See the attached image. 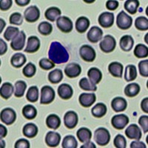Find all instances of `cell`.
I'll return each instance as SVG.
<instances>
[{
	"label": "cell",
	"mask_w": 148,
	"mask_h": 148,
	"mask_svg": "<svg viewBox=\"0 0 148 148\" xmlns=\"http://www.w3.org/2000/svg\"><path fill=\"white\" fill-rule=\"evenodd\" d=\"M76 135H77L79 140L82 143L88 142V141H90L91 138H92V132L90 131V130L87 127L79 128L76 133Z\"/></svg>",
	"instance_id": "obj_29"
},
{
	"label": "cell",
	"mask_w": 148,
	"mask_h": 148,
	"mask_svg": "<svg viewBox=\"0 0 148 148\" xmlns=\"http://www.w3.org/2000/svg\"><path fill=\"white\" fill-rule=\"evenodd\" d=\"M88 76L90 80L92 83L97 84L101 82V79H102V73L96 67H92L88 71Z\"/></svg>",
	"instance_id": "obj_30"
},
{
	"label": "cell",
	"mask_w": 148,
	"mask_h": 148,
	"mask_svg": "<svg viewBox=\"0 0 148 148\" xmlns=\"http://www.w3.org/2000/svg\"><path fill=\"white\" fill-rule=\"evenodd\" d=\"M90 20L85 16H80L77 18L75 27H76V30L80 34L85 33L86 30H88L90 26Z\"/></svg>",
	"instance_id": "obj_26"
},
{
	"label": "cell",
	"mask_w": 148,
	"mask_h": 148,
	"mask_svg": "<svg viewBox=\"0 0 148 148\" xmlns=\"http://www.w3.org/2000/svg\"><path fill=\"white\" fill-rule=\"evenodd\" d=\"M114 14L110 12H104L101 14L98 18V22L100 26L104 28H108L113 25L114 24Z\"/></svg>",
	"instance_id": "obj_10"
},
{
	"label": "cell",
	"mask_w": 148,
	"mask_h": 148,
	"mask_svg": "<svg viewBox=\"0 0 148 148\" xmlns=\"http://www.w3.org/2000/svg\"><path fill=\"white\" fill-rule=\"evenodd\" d=\"M8 45L2 39H0V55L2 56L7 52Z\"/></svg>",
	"instance_id": "obj_56"
},
{
	"label": "cell",
	"mask_w": 148,
	"mask_h": 148,
	"mask_svg": "<svg viewBox=\"0 0 148 148\" xmlns=\"http://www.w3.org/2000/svg\"><path fill=\"white\" fill-rule=\"evenodd\" d=\"M140 90H141V88L139 84L137 83H131L125 87V94L127 97L133 98L139 93Z\"/></svg>",
	"instance_id": "obj_32"
},
{
	"label": "cell",
	"mask_w": 148,
	"mask_h": 148,
	"mask_svg": "<svg viewBox=\"0 0 148 148\" xmlns=\"http://www.w3.org/2000/svg\"><path fill=\"white\" fill-rule=\"evenodd\" d=\"M130 147L131 148H146L147 146L145 145V144L142 141H140L139 140H136V141H134L133 142H131L130 144Z\"/></svg>",
	"instance_id": "obj_55"
},
{
	"label": "cell",
	"mask_w": 148,
	"mask_h": 148,
	"mask_svg": "<svg viewBox=\"0 0 148 148\" xmlns=\"http://www.w3.org/2000/svg\"><path fill=\"white\" fill-rule=\"evenodd\" d=\"M15 148H30V145L28 140L25 139V138H21L16 141L15 145H14Z\"/></svg>",
	"instance_id": "obj_52"
},
{
	"label": "cell",
	"mask_w": 148,
	"mask_h": 148,
	"mask_svg": "<svg viewBox=\"0 0 148 148\" xmlns=\"http://www.w3.org/2000/svg\"><path fill=\"white\" fill-rule=\"evenodd\" d=\"M15 2L18 6L24 7V6H26L27 5H28L30 2V0H16Z\"/></svg>",
	"instance_id": "obj_59"
},
{
	"label": "cell",
	"mask_w": 148,
	"mask_h": 148,
	"mask_svg": "<svg viewBox=\"0 0 148 148\" xmlns=\"http://www.w3.org/2000/svg\"><path fill=\"white\" fill-rule=\"evenodd\" d=\"M0 141H1V147L4 148V147H5V141H4V140L2 139V138H1V140H0Z\"/></svg>",
	"instance_id": "obj_62"
},
{
	"label": "cell",
	"mask_w": 148,
	"mask_h": 148,
	"mask_svg": "<svg viewBox=\"0 0 148 148\" xmlns=\"http://www.w3.org/2000/svg\"><path fill=\"white\" fill-rule=\"evenodd\" d=\"M19 29L16 27L9 26L4 33V38L7 41H12L19 34Z\"/></svg>",
	"instance_id": "obj_42"
},
{
	"label": "cell",
	"mask_w": 148,
	"mask_h": 148,
	"mask_svg": "<svg viewBox=\"0 0 148 148\" xmlns=\"http://www.w3.org/2000/svg\"><path fill=\"white\" fill-rule=\"evenodd\" d=\"M62 147L63 148H76L78 147V142L73 136L68 135L63 138Z\"/></svg>",
	"instance_id": "obj_43"
},
{
	"label": "cell",
	"mask_w": 148,
	"mask_h": 148,
	"mask_svg": "<svg viewBox=\"0 0 148 148\" xmlns=\"http://www.w3.org/2000/svg\"><path fill=\"white\" fill-rule=\"evenodd\" d=\"M137 77V69L133 64H128L125 68V79L127 82L135 80Z\"/></svg>",
	"instance_id": "obj_36"
},
{
	"label": "cell",
	"mask_w": 148,
	"mask_h": 148,
	"mask_svg": "<svg viewBox=\"0 0 148 148\" xmlns=\"http://www.w3.org/2000/svg\"><path fill=\"white\" fill-rule=\"evenodd\" d=\"M49 59L55 64H63L69 59L67 49L59 42H53L48 51Z\"/></svg>",
	"instance_id": "obj_1"
},
{
	"label": "cell",
	"mask_w": 148,
	"mask_h": 148,
	"mask_svg": "<svg viewBox=\"0 0 148 148\" xmlns=\"http://www.w3.org/2000/svg\"><path fill=\"white\" fill-rule=\"evenodd\" d=\"M61 14H62V11L60 9L56 7L49 8L45 12V18L51 22H55L56 20H57V18L60 17Z\"/></svg>",
	"instance_id": "obj_28"
},
{
	"label": "cell",
	"mask_w": 148,
	"mask_h": 148,
	"mask_svg": "<svg viewBox=\"0 0 148 148\" xmlns=\"http://www.w3.org/2000/svg\"><path fill=\"white\" fill-rule=\"evenodd\" d=\"M82 67L79 64L75 62L69 63L64 68V73L68 78L73 79L76 78L81 74Z\"/></svg>",
	"instance_id": "obj_14"
},
{
	"label": "cell",
	"mask_w": 148,
	"mask_h": 148,
	"mask_svg": "<svg viewBox=\"0 0 148 148\" xmlns=\"http://www.w3.org/2000/svg\"><path fill=\"white\" fill-rule=\"evenodd\" d=\"M113 144L114 146L117 148H125L127 147L126 138L122 135L118 134L115 137Z\"/></svg>",
	"instance_id": "obj_49"
},
{
	"label": "cell",
	"mask_w": 148,
	"mask_h": 148,
	"mask_svg": "<svg viewBox=\"0 0 148 148\" xmlns=\"http://www.w3.org/2000/svg\"><path fill=\"white\" fill-rule=\"evenodd\" d=\"M148 98L146 97L141 102V108L143 112H145V113H148Z\"/></svg>",
	"instance_id": "obj_57"
},
{
	"label": "cell",
	"mask_w": 148,
	"mask_h": 148,
	"mask_svg": "<svg viewBox=\"0 0 148 148\" xmlns=\"http://www.w3.org/2000/svg\"><path fill=\"white\" fill-rule=\"evenodd\" d=\"M22 115L27 120H32L36 117L37 110L31 104H27L22 108Z\"/></svg>",
	"instance_id": "obj_33"
},
{
	"label": "cell",
	"mask_w": 148,
	"mask_h": 148,
	"mask_svg": "<svg viewBox=\"0 0 148 148\" xmlns=\"http://www.w3.org/2000/svg\"><path fill=\"white\" fill-rule=\"evenodd\" d=\"M138 124L143 130V132L147 133L148 132V116H141L138 119Z\"/></svg>",
	"instance_id": "obj_51"
},
{
	"label": "cell",
	"mask_w": 148,
	"mask_h": 148,
	"mask_svg": "<svg viewBox=\"0 0 148 148\" xmlns=\"http://www.w3.org/2000/svg\"><path fill=\"white\" fill-rule=\"evenodd\" d=\"M79 55L87 62H92L96 56V51L90 45H84L79 49Z\"/></svg>",
	"instance_id": "obj_6"
},
{
	"label": "cell",
	"mask_w": 148,
	"mask_h": 148,
	"mask_svg": "<svg viewBox=\"0 0 148 148\" xmlns=\"http://www.w3.org/2000/svg\"><path fill=\"white\" fill-rule=\"evenodd\" d=\"M94 139L98 145L106 146L110 141V134L108 130L104 127H99L94 133Z\"/></svg>",
	"instance_id": "obj_2"
},
{
	"label": "cell",
	"mask_w": 148,
	"mask_h": 148,
	"mask_svg": "<svg viewBox=\"0 0 148 148\" xmlns=\"http://www.w3.org/2000/svg\"><path fill=\"white\" fill-rule=\"evenodd\" d=\"M119 3L116 0H109L106 2V8L109 10H115L118 8Z\"/></svg>",
	"instance_id": "obj_54"
},
{
	"label": "cell",
	"mask_w": 148,
	"mask_h": 148,
	"mask_svg": "<svg viewBox=\"0 0 148 148\" xmlns=\"http://www.w3.org/2000/svg\"><path fill=\"white\" fill-rule=\"evenodd\" d=\"M96 148V145H94V143H92L91 141H88V142H85L83 145H82L81 148Z\"/></svg>",
	"instance_id": "obj_60"
},
{
	"label": "cell",
	"mask_w": 148,
	"mask_h": 148,
	"mask_svg": "<svg viewBox=\"0 0 148 148\" xmlns=\"http://www.w3.org/2000/svg\"><path fill=\"white\" fill-rule=\"evenodd\" d=\"M27 88V84L22 80H18L15 83V91L14 96L16 98H21L24 96Z\"/></svg>",
	"instance_id": "obj_40"
},
{
	"label": "cell",
	"mask_w": 148,
	"mask_h": 148,
	"mask_svg": "<svg viewBox=\"0 0 148 148\" xmlns=\"http://www.w3.org/2000/svg\"><path fill=\"white\" fill-rule=\"evenodd\" d=\"M56 96V92L51 86L45 85L41 89L40 104H49L53 101Z\"/></svg>",
	"instance_id": "obj_4"
},
{
	"label": "cell",
	"mask_w": 148,
	"mask_h": 148,
	"mask_svg": "<svg viewBox=\"0 0 148 148\" xmlns=\"http://www.w3.org/2000/svg\"><path fill=\"white\" fill-rule=\"evenodd\" d=\"M111 107L115 112H122L127 108V101L122 97H116L111 101Z\"/></svg>",
	"instance_id": "obj_21"
},
{
	"label": "cell",
	"mask_w": 148,
	"mask_h": 148,
	"mask_svg": "<svg viewBox=\"0 0 148 148\" xmlns=\"http://www.w3.org/2000/svg\"><path fill=\"white\" fill-rule=\"evenodd\" d=\"M38 132H39L38 127L34 123H27L24 126L22 130L24 136L28 138H33L36 136Z\"/></svg>",
	"instance_id": "obj_24"
},
{
	"label": "cell",
	"mask_w": 148,
	"mask_h": 148,
	"mask_svg": "<svg viewBox=\"0 0 148 148\" xmlns=\"http://www.w3.org/2000/svg\"><path fill=\"white\" fill-rule=\"evenodd\" d=\"M26 35L24 31L19 32L18 35L14 39L10 42V47L14 51H22L24 48V46L25 45Z\"/></svg>",
	"instance_id": "obj_16"
},
{
	"label": "cell",
	"mask_w": 148,
	"mask_h": 148,
	"mask_svg": "<svg viewBox=\"0 0 148 148\" xmlns=\"http://www.w3.org/2000/svg\"><path fill=\"white\" fill-rule=\"evenodd\" d=\"M124 67L121 63L118 62H111L108 66V71L113 76L116 78H121L123 74Z\"/></svg>",
	"instance_id": "obj_23"
},
{
	"label": "cell",
	"mask_w": 148,
	"mask_h": 148,
	"mask_svg": "<svg viewBox=\"0 0 148 148\" xmlns=\"http://www.w3.org/2000/svg\"><path fill=\"white\" fill-rule=\"evenodd\" d=\"M62 79L63 73L60 69H55L48 73V80L52 84H58Z\"/></svg>",
	"instance_id": "obj_38"
},
{
	"label": "cell",
	"mask_w": 148,
	"mask_h": 148,
	"mask_svg": "<svg viewBox=\"0 0 148 148\" xmlns=\"http://www.w3.org/2000/svg\"><path fill=\"white\" fill-rule=\"evenodd\" d=\"M79 121V117L76 112L73 110L67 111L64 116V125L68 129H73L76 127Z\"/></svg>",
	"instance_id": "obj_11"
},
{
	"label": "cell",
	"mask_w": 148,
	"mask_h": 148,
	"mask_svg": "<svg viewBox=\"0 0 148 148\" xmlns=\"http://www.w3.org/2000/svg\"><path fill=\"white\" fill-rule=\"evenodd\" d=\"M14 92V88L10 82H5L0 88V96L4 99H8Z\"/></svg>",
	"instance_id": "obj_25"
},
{
	"label": "cell",
	"mask_w": 148,
	"mask_h": 148,
	"mask_svg": "<svg viewBox=\"0 0 148 148\" xmlns=\"http://www.w3.org/2000/svg\"><path fill=\"white\" fill-rule=\"evenodd\" d=\"M135 27L137 30L145 31L148 30V19L145 16H139L135 21Z\"/></svg>",
	"instance_id": "obj_45"
},
{
	"label": "cell",
	"mask_w": 148,
	"mask_h": 148,
	"mask_svg": "<svg viewBox=\"0 0 148 148\" xmlns=\"http://www.w3.org/2000/svg\"><path fill=\"white\" fill-rule=\"evenodd\" d=\"M140 5V2L138 0H127L125 2V9L130 14L133 15L136 14L138 7Z\"/></svg>",
	"instance_id": "obj_37"
},
{
	"label": "cell",
	"mask_w": 148,
	"mask_h": 148,
	"mask_svg": "<svg viewBox=\"0 0 148 148\" xmlns=\"http://www.w3.org/2000/svg\"><path fill=\"white\" fill-rule=\"evenodd\" d=\"M40 48V40L36 36H31L27 39V46L25 49V52L28 53H34L39 51Z\"/></svg>",
	"instance_id": "obj_15"
},
{
	"label": "cell",
	"mask_w": 148,
	"mask_h": 148,
	"mask_svg": "<svg viewBox=\"0 0 148 148\" xmlns=\"http://www.w3.org/2000/svg\"><path fill=\"white\" fill-rule=\"evenodd\" d=\"M8 130L3 125H0V138H5L7 136Z\"/></svg>",
	"instance_id": "obj_58"
},
{
	"label": "cell",
	"mask_w": 148,
	"mask_h": 148,
	"mask_svg": "<svg viewBox=\"0 0 148 148\" xmlns=\"http://www.w3.org/2000/svg\"><path fill=\"white\" fill-rule=\"evenodd\" d=\"M39 67L43 70L45 71H49V70L54 68L55 67V63H53L50 59L47 58H43L41 59L39 62Z\"/></svg>",
	"instance_id": "obj_48"
},
{
	"label": "cell",
	"mask_w": 148,
	"mask_h": 148,
	"mask_svg": "<svg viewBox=\"0 0 148 148\" xmlns=\"http://www.w3.org/2000/svg\"><path fill=\"white\" fill-rule=\"evenodd\" d=\"M27 62V58L23 53H16L10 59V63L13 67L15 68H20Z\"/></svg>",
	"instance_id": "obj_27"
},
{
	"label": "cell",
	"mask_w": 148,
	"mask_h": 148,
	"mask_svg": "<svg viewBox=\"0 0 148 148\" xmlns=\"http://www.w3.org/2000/svg\"><path fill=\"white\" fill-rule=\"evenodd\" d=\"M99 47L104 53H108L113 52L116 47V39L111 35L104 36L100 42Z\"/></svg>",
	"instance_id": "obj_5"
},
{
	"label": "cell",
	"mask_w": 148,
	"mask_h": 148,
	"mask_svg": "<svg viewBox=\"0 0 148 148\" xmlns=\"http://www.w3.org/2000/svg\"><path fill=\"white\" fill-rule=\"evenodd\" d=\"M38 31L43 36H48L52 33L53 26L50 22H42L38 26Z\"/></svg>",
	"instance_id": "obj_44"
},
{
	"label": "cell",
	"mask_w": 148,
	"mask_h": 148,
	"mask_svg": "<svg viewBox=\"0 0 148 148\" xmlns=\"http://www.w3.org/2000/svg\"><path fill=\"white\" fill-rule=\"evenodd\" d=\"M26 99L31 103H35L39 99V88L37 86H32L28 89Z\"/></svg>",
	"instance_id": "obj_39"
},
{
	"label": "cell",
	"mask_w": 148,
	"mask_h": 148,
	"mask_svg": "<svg viewBox=\"0 0 148 148\" xmlns=\"http://www.w3.org/2000/svg\"><path fill=\"white\" fill-rule=\"evenodd\" d=\"M79 87L80 88L86 91H92L95 92L97 90V86L94 83H92L90 79L87 78H82V79L79 81Z\"/></svg>",
	"instance_id": "obj_35"
},
{
	"label": "cell",
	"mask_w": 148,
	"mask_h": 148,
	"mask_svg": "<svg viewBox=\"0 0 148 148\" xmlns=\"http://www.w3.org/2000/svg\"><path fill=\"white\" fill-rule=\"evenodd\" d=\"M0 22H1V29H0V34H2V31H3V29L5 28V25H6V23H5V20L3 18H0Z\"/></svg>",
	"instance_id": "obj_61"
},
{
	"label": "cell",
	"mask_w": 148,
	"mask_h": 148,
	"mask_svg": "<svg viewBox=\"0 0 148 148\" xmlns=\"http://www.w3.org/2000/svg\"><path fill=\"white\" fill-rule=\"evenodd\" d=\"M107 106L103 103H98L91 110V113L96 118H101L107 113Z\"/></svg>",
	"instance_id": "obj_34"
},
{
	"label": "cell",
	"mask_w": 148,
	"mask_h": 148,
	"mask_svg": "<svg viewBox=\"0 0 148 148\" xmlns=\"http://www.w3.org/2000/svg\"><path fill=\"white\" fill-rule=\"evenodd\" d=\"M24 17L27 22H36L40 17V10L36 5L28 7L24 12Z\"/></svg>",
	"instance_id": "obj_9"
},
{
	"label": "cell",
	"mask_w": 148,
	"mask_h": 148,
	"mask_svg": "<svg viewBox=\"0 0 148 148\" xmlns=\"http://www.w3.org/2000/svg\"><path fill=\"white\" fill-rule=\"evenodd\" d=\"M1 121L7 125H13L16 120V113L12 108H5L0 113Z\"/></svg>",
	"instance_id": "obj_7"
},
{
	"label": "cell",
	"mask_w": 148,
	"mask_h": 148,
	"mask_svg": "<svg viewBox=\"0 0 148 148\" xmlns=\"http://www.w3.org/2000/svg\"><path fill=\"white\" fill-rule=\"evenodd\" d=\"M46 125L48 128L57 130L61 125V119L56 114L49 115L46 119Z\"/></svg>",
	"instance_id": "obj_31"
},
{
	"label": "cell",
	"mask_w": 148,
	"mask_h": 148,
	"mask_svg": "<svg viewBox=\"0 0 148 148\" xmlns=\"http://www.w3.org/2000/svg\"><path fill=\"white\" fill-rule=\"evenodd\" d=\"M61 141V135L59 133L50 131L46 134L45 143L50 147H56L59 145Z\"/></svg>",
	"instance_id": "obj_20"
},
{
	"label": "cell",
	"mask_w": 148,
	"mask_h": 148,
	"mask_svg": "<svg viewBox=\"0 0 148 148\" xmlns=\"http://www.w3.org/2000/svg\"><path fill=\"white\" fill-rule=\"evenodd\" d=\"M96 101V96L93 92H83L79 97V101L84 108H90Z\"/></svg>",
	"instance_id": "obj_13"
},
{
	"label": "cell",
	"mask_w": 148,
	"mask_h": 148,
	"mask_svg": "<svg viewBox=\"0 0 148 148\" xmlns=\"http://www.w3.org/2000/svg\"><path fill=\"white\" fill-rule=\"evenodd\" d=\"M84 2H86V3H92V2H94L95 1L94 0H92V1H86V0H84Z\"/></svg>",
	"instance_id": "obj_63"
},
{
	"label": "cell",
	"mask_w": 148,
	"mask_h": 148,
	"mask_svg": "<svg viewBox=\"0 0 148 148\" xmlns=\"http://www.w3.org/2000/svg\"><path fill=\"white\" fill-rule=\"evenodd\" d=\"M102 30L97 26H93L91 27L87 34V38L92 43H97L99 41L102 39Z\"/></svg>",
	"instance_id": "obj_18"
},
{
	"label": "cell",
	"mask_w": 148,
	"mask_h": 148,
	"mask_svg": "<svg viewBox=\"0 0 148 148\" xmlns=\"http://www.w3.org/2000/svg\"><path fill=\"white\" fill-rule=\"evenodd\" d=\"M9 22L11 25H21L23 22V16L20 13L16 12L12 14L9 18Z\"/></svg>",
	"instance_id": "obj_47"
},
{
	"label": "cell",
	"mask_w": 148,
	"mask_h": 148,
	"mask_svg": "<svg viewBox=\"0 0 148 148\" xmlns=\"http://www.w3.org/2000/svg\"><path fill=\"white\" fill-rule=\"evenodd\" d=\"M13 5L12 0H1L0 1V9L2 11H6L11 8Z\"/></svg>",
	"instance_id": "obj_53"
},
{
	"label": "cell",
	"mask_w": 148,
	"mask_h": 148,
	"mask_svg": "<svg viewBox=\"0 0 148 148\" xmlns=\"http://www.w3.org/2000/svg\"><path fill=\"white\" fill-rule=\"evenodd\" d=\"M133 25V18L127 15L124 10H121L116 17V25L121 30H127Z\"/></svg>",
	"instance_id": "obj_3"
},
{
	"label": "cell",
	"mask_w": 148,
	"mask_h": 148,
	"mask_svg": "<svg viewBox=\"0 0 148 148\" xmlns=\"http://www.w3.org/2000/svg\"><path fill=\"white\" fill-rule=\"evenodd\" d=\"M56 26L62 33H71L73 28V24L71 19L65 16H62L57 18Z\"/></svg>",
	"instance_id": "obj_8"
},
{
	"label": "cell",
	"mask_w": 148,
	"mask_h": 148,
	"mask_svg": "<svg viewBox=\"0 0 148 148\" xmlns=\"http://www.w3.org/2000/svg\"><path fill=\"white\" fill-rule=\"evenodd\" d=\"M36 72V67L32 62H29L22 70V73L27 78H31L34 76Z\"/></svg>",
	"instance_id": "obj_46"
},
{
	"label": "cell",
	"mask_w": 148,
	"mask_h": 148,
	"mask_svg": "<svg viewBox=\"0 0 148 148\" xmlns=\"http://www.w3.org/2000/svg\"><path fill=\"white\" fill-rule=\"evenodd\" d=\"M129 123L128 116L125 114L116 115L111 119V124L117 130H123Z\"/></svg>",
	"instance_id": "obj_12"
},
{
	"label": "cell",
	"mask_w": 148,
	"mask_h": 148,
	"mask_svg": "<svg viewBox=\"0 0 148 148\" xmlns=\"http://www.w3.org/2000/svg\"><path fill=\"white\" fill-rule=\"evenodd\" d=\"M125 135L129 139L140 140L142 136L141 130L139 127L136 124H132L127 127Z\"/></svg>",
	"instance_id": "obj_17"
},
{
	"label": "cell",
	"mask_w": 148,
	"mask_h": 148,
	"mask_svg": "<svg viewBox=\"0 0 148 148\" xmlns=\"http://www.w3.org/2000/svg\"><path fill=\"white\" fill-rule=\"evenodd\" d=\"M135 56H136L138 59L147 58L148 56V48L146 45L143 44H138L135 47L133 51Z\"/></svg>",
	"instance_id": "obj_41"
},
{
	"label": "cell",
	"mask_w": 148,
	"mask_h": 148,
	"mask_svg": "<svg viewBox=\"0 0 148 148\" xmlns=\"http://www.w3.org/2000/svg\"><path fill=\"white\" fill-rule=\"evenodd\" d=\"M134 45V39L133 37L130 35L123 36L120 39L119 45L121 51L125 52H129L132 50Z\"/></svg>",
	"instance_id": "obj_22"
},
{
	"label": "cell",
	"mask_w": 148,
	"mask_h": 148,
	"mask_svg": "<svg viewBox=\"0 0 148 148\" xmlns=\"http://www.w3.org/2000/svg\"><path fill=\"white\" fill-rule=\"evenodd\" d=\"M57 92L59 97L64 100L70 99L73 95V90L72 87L68 84H62L59 85Z\"/></svg>",
	"instance_id": "obj_19"
},
{
	"label": "cell",
	"mask_w": 148,
	"mask_h": 148,
	"mask_svg": "<svg viewBox=\"0 0 148 148\" xmlns=\"http://www.w3.org/2000/svg\"><path fill=\"white\" fill-rule=\"evenodd\" d=\"M139 74L144 77H148V60H142L138 63Z\"/></svg>",
	"instance_id": "obj_50"
},
{
	"label": "cell",
	"mask_w": 148,
	"mask_h": 148,
	"mask_svg": "<svg viewBox=\"0 0 148 148\" xmlns=\"http://www.w3.org/2000/svg\"><path fill=\"white\" fill-rule=\"evenodd\" d=\"M147 36H148V34H146V36H145V42H146L147 44V43H148V42H147Z\"/></svg>",
	"instance_id": "obj_64"
}]
</instances>
